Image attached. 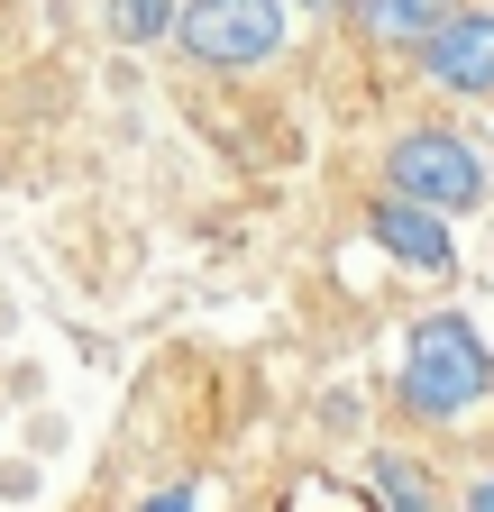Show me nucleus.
Instances as JSON below:
<instances>
[{
    "instance_id": "1",
    "label": "nucleus",
    "mask_w": 494,
    "mask_h": 512,
    "mask_svg": "<svg viewBox=\"0 0 494 512\" xmlns=\"http://www.w3.org/2000/svg\"><path fill=\"white\" fill-rule=\"evenodd\" d=\"M394 394H403L412 421H458L467 403L494 394V348L467 330L458 311H430V320H412V339H403Z\"/></svg>"
},
{
    "instance_id": "2",
    "label": "nucleus",
    "mask_w": 494,
    "mask_h": 512,
    "mask_svg": "<svg viewBox=\"0 0 494 512\" xmlns=\"http://www.w3.org/2000/svg\"><path fill=\"white\" fill-rule=\"evenodd\" d=\"M385 183H394V202H412L430 220H458V211L485 202V156L458 128H403L385 147Z\"/></svg>"
},
{
    "instance_id": "3",
    "label": "nucleus",
    "mask_w": 494,
    "mask_h": 512,
    "mask_svg": "<svg viewBox=\"0 0 494 512\" xmlns=\"http://www.w3.org/2000/svg\"><path fill=\"white\" fill-rule=\"evenodd\" d=\"M174 46L211 64V74H247V64H266L284 46V0H183Z\"/></svg>"
},
{
    "instance_id": "4",
    "label": "nucleus",
    "mask_w": 494,
    "mask_h": 512,
    "mask_svg": "<svg viewBox=\"0 0 494 512\" xmlns=\"http://www.w3.org/2000/svg\"><path fill=\"white\" fill-rule=\"evenodd\" d=\"M421 74L458 101H494V10H449V28L421 46Z\"/></svg>"
},
{
    "instance_id": "5",
    "label": "nucleus",
    "mask_w": 494,
    "mask_h": 512,
    "mask_svg": "<svg viewBox=\"0 0 494 512\" xmlns=\"http://www.w3.org/2000/svg\"><path fill=\"white\" fill-rule=\"evenodd\" d=\"M366 229H376V247H385V256H403L412 275H458V238H449V220H430V211L394 202V192L366 211Z\"/></svg>"
},
{
    "instance_id": "6",
    "label": "nucleus",
    "mask_w": 494,
    "mask_h": 512,
    "mask_svg": "<svg viewBox=\"0 0 494 512\" xmlns=\"http://www.w3.org/2000/svg\"><path fill=\"white\" fill-rule=\"evenodd\" d=\"M357 28L366 37H376V46H430V37H440L449 28V0H357Z\"/></svg>"
},
{
    "instance_id": "7",
    "label": "nucleus",
    "mask_w": 494,
    "mask_h": 512,
    "mask_svg": "<svg viewBox=\"0 0 494 512\" xmlns=\"http://www.w3.org/2000/svg\"><path fill=\"white\" fill-rule=\"evenodd\" d=\"M366 494H376V512H430V476L403 448H376V458H366Z\"/></svg>"
},
{
    "instance_id": "8",
    "label": "nucleus",
    "mask_w": 494,
    "mask_h": 512,
    "mask_svg": "<svg viewBox=\"0 0 494 512\" xmlns=\"http://www.w3.org/2000/svg\"><path fill=\"white\" fill-rule=\"evenodd\" d=\"M275 512H376V494H366V485H339V476H293Z\"/></svg>"
},
{
    "instance_id": "9",
    "label": "nucleus",
    "mask_w": 494,
    "mask_h": 512,
    "mask_svg": "<svg viewBox=\"0 0 494 512\" xmlns=\"http://www.w3.org/2000/svg\"><path fill=\"white\" fill-rule=\"evenodd\" d=\"M101 19H110V37H119V46H156V37L174 28V0H110Z\"/></svg>"
},
{
    "instance_id": "10",
    "label": "nucleus",
    "mask_w": 494,
    "mask_h": 512,
    "mask_svg": "<svg viewBox=\"0 0 494 512\" xmlns=\"http://www.w3.org/2000/svg\"><path fill=\"white\" fill-rule=\"evenodd\" d=\"M138 512H211V503H202V485H165V494H147Z\"/></svg>"
},
{
    "instance_id": "11",
    "label": "nucleus",
    "mask_w": 494,
    "mask_h": 512,
    "mask_svg": "<svg viewBox=\"0 0 494 512\" xmlns=\"http://www.w3.org/2000/svg\"><path fill=\"white\" fill-rule=\"evenodd\" d=\"M467 512H494V467H485V476L467 485Z\"/></svg>"
},
{
    "instance_id": "12",
    "label": "nucleus",
    "mask_w": 494,
    "mask_h": 512,
    "mask_svg": "<svg viewBox=\"0 0 494 512\" xmlns=\"http://www.w3.org/2000/svg\"><path fill=\"white\" fill-rule=\"evenodd\" d=\"M302 10H339V0H302Z\"/></svg>"
}]
</instances>
